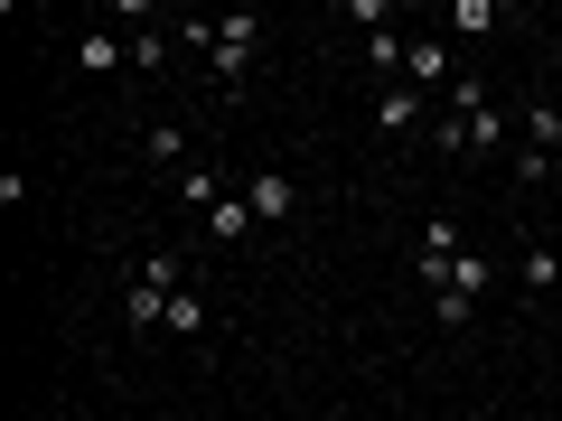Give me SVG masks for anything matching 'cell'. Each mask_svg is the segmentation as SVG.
<instances>
[{"mask_svg": "<svg viewBox=\"0 0 562 421\" xmlns=\"http://www.w3.org/2000/svg\"><path fill=\"white\" fill-rule=\"evenodd\" d=\"M254 47H262V20H254V10H244V20H216V38H206V66L235 84L244 66H254Z\"/></svg>", "mask_w": 562, "mask_h": 421, "instance_id": "obj_1", "label": "cell"}, {"mask_svg": "<svg viewBox=\"0 0 562 421\" xmlns=\"http://www.w3.org/2000/svg\"><path fill=\"white\" fill-rule=\"evenodd\" d=\"M244 206H254V225H291L301 216V187L281 179V169H254V179H244Z\"/></svg>", "mask_w": 562, "mask_h": 421, "instance_id": "obj_2", "label": "cell"}, {"mask_svg": "<svg viewBox=\"0 0 562 421\" xmlns=\"http://www.w3.org/2000/svg\"><path fill=\"white\" fill-rule=\"evenodd\" d=\"M403 84L450 103V47H441V38H413V47H403Z\"/></svg>", "mask_w": 562, "mask_h": 421, "instance_id": "obj_3", "label": "cell"}, {"mask_svg": "<svg viewBox=\"0 0 562 421\" xmlns=\"http://www.w3.org/2000/svg\"><path fill=\"white\" fill-rule=\"evenodd\" d=\"M422 113H431V94H413V84H384V94H375V132H384V140L422 132Z\"/></svg>", "mask_w": 562, "mask_h": 421, "instance_id": "obj_4", "label": "cell"}, {"mask_svg": "<svg viewBox=\"0 0 562 421\" xmlns=\"http://www.w3.org/2000/svg\"><path fill=\"white\" fill-rule=\"evenodd\" d=\"M450 262H460V225H450V216H431V225H422V272H431V291L450 281Z\"/></svg>", "mask_w": 562, "mask_h": 421, "instance_id": "obj_5", "label": "cell"}, {"mask_svg": "<svg viewBox=\"0 0 562 421\" xmlns=\"http://www.w3.org/2000/svg\"><path fill=\"white\" fill-rule=\"evenodd\" d=\"M76 66H85V76H113V66H132V38H113V29H85V38H76Z\"/></svg>", "mask_w": 562, "mask_h": 421, "instance_id": "obj_6", "label": "cell"}, {"mask_svg": "<svg viewBox=\"0 0 562 421\" xmlns=\"http://www.w3.org/2000/svg\"><path fill=\"white\" fill-rule=\"evenodd\" d=\"M525 150H535V160H543V150H562V103L553 94L525 103Z\"/></svg>", "mask_w": 562, "mask_h": 421, "instance_id": "obj_7", "label": "cell"}, {"mask_svg": "<svg viewBox=\"0 0 562 421\" xmlns=\"http://www.w3.org/2000/svg\"><path fill=\"white\" fill-rule=\"evenodd\" d=\"M179 197H188V206H206V216H216V206L235 197V187H225V169H198V160H188V169H179Z\"/></svg>", "mask_w": 562, "mask_h": 421, "instance_id": "obj_8", "label": "cell"}, {"mask_svg": "<svg viewBox=\"0 0 562 421\" xmlns=\"http://www.w3.org/2000/svg\"><path fill=\"white\" fill-rule=\"evenodd\" d=\"M516 281H525V291L543 300V291L562 281V253H553V243H525V253H516Z\"/></svg>", "mask_w": 562, "mask_h": 421, "instance_id": "obj_9", "label": "cell"}, {"mask_svg": "<svg viewBox=\"0 0 562 421\" xmlns=\"http://www.w3.org/2000/svg\"><path fill=\"white\" fill-rule=\"evenodd\" d=\"M122 319H132V328H160V319H169V291H150V281L132 272V291H122Z\"/></svg>", "mask_w": 562, "mask_h": 421, "instance_id": "obj_10", "label": "cell"}, {"mask_svg": "<svg viewBox=\"0 0 562 421\" xmlns=\"http://www.w3.org/2000/svg\"><path fill=\"white\" fill-rule=\"evenodd\" d=\"M487 281H497V262H487V253H460L441 291H460V300H487Z\"/></svg>", "mask_w": 562, "mask_h": 421, "instance_id": "obj_11", "label": "cell"}, {"mask_svg": "<svg viewBox=\"0 0 562 421\" xmlns=\"http://www.w3.org/2000/svg\"><path fill=\"white\" fill-rule=\"evenodd\" d=\"M206 235H216V243H244V235H254V206H244V187L216 206V216H206Z\"/></svg>", "mask_w": 562, "mask_h": 421, "instance_id": "obj_12", "label": "cell"}, {"mask_svg": "<svg viewBox=\"0 0 562 421\" xmlns=\"http://www.w3.org/2000/svg\"><path fill=\"white\" fill-rule=\"evenodd\" d=\"M169 47H179V29H140V38H132V66H140V76H160Z\"/></svg>", "mask_w": 562, "mask_h": 421, "instance_id": "obj_13", "label": "cell"}, {"mask_svg": "<svg viewBox=\"0 0 562 421\" xmlns=\"http://www.w3.org/2000/svg\"><path fill=\"white\" fill-rule=\"evenodd\" d=\"M169 338H198V328H206V291H179V300H169Z\"/></svg>", "mask_w": 562, "mask_h": 421, "instance_id": "obj_14", "label": "cell"}, {"mask_svg": "<svg viewBox=\"0 0 562 421\" xmlns=\"http://www.w3.org/2000/svg\"><path fill=\"white\" fill-rule=\"evenodd\" d=\"M150 160H160V169H188V132H179V122H150Z\"/></svg>", "mask_w": 562, "mask_h": 421, "instance_id": "obj_15", "label": "cell"}, {"mask_svg": "<svg viewBox=\"0 0 562 421\" xmlns=\"http://www.w3.org/2000/svg\"><path fill=\"white\" fill-rule=\"evenodd\" d=\"M366 57H375L384 84H403V38H394V29H375V38H366Z\"/></svg>", "mask_w": 562, "mask_h": 421, "instance_id": "obj_16", "label": "cell"}, {"mask_svg": "<svg viewBox=\"0 0 562 421\" xmlns=\"http://www.w3.org/2000/svg\"><path fill=\"white\" fill-rule=\"evenodd\" d=\"M450 29H469V38H479V29H497V0H450Z\"/></svg>", "mask_w": 562, "mask_h": 421, "instance_id": "obj_17", "label": "cell"}, {"mask_svg": "<svg viewBox=\"0 0 562 421\" xmlns=\"http://www.w3.org/2000/svg\"><path fill=\"white\" fill-rule=\"evenodd\" d=\"M469 309H479V300H460V291H431V319H441V328H469Z\"/></svg>", "mask_w": 562, "mask_h": 421, "instance_id": "obj_18", "label": "cell"}, {"mask_svg": "<svg viewBox=\"0 0 562 421\" xmlns=\"http://www.w3.org/2000/svg\"><path fill=\"white\" fill-rule=\"evenodd\" d=\"M553 84H562V47H553Z\"/></svg>", "mask_w": 562, "mask_h": 421, "instance_id": "obj_19", "label": "cell"}]
</instances>
